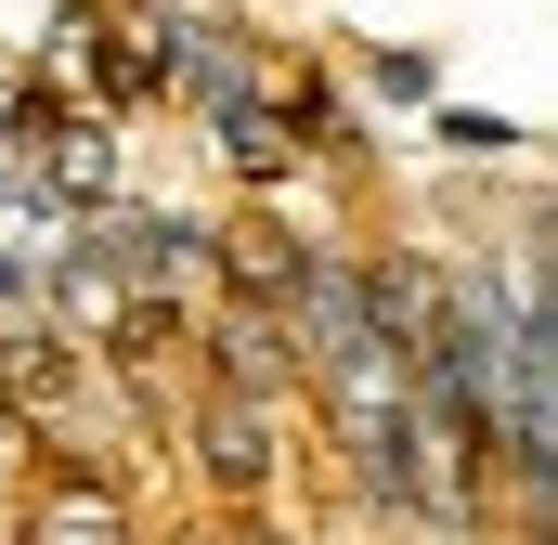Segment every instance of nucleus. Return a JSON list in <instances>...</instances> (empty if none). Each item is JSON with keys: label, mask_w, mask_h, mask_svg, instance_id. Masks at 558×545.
<instances>
[{"label": "nucleus", "mask_w": 558, "mask_h": 545, "mask_svg": "<svg viewBox=\"0 0 558 545\" xmlns=\"http://www.w3.org/2000/svg\"><path fill=\"white\" fill-rule=\"evenodd\" d=\"M78 261L105 286H131V299H182V286H208V221H182V208H105L78 234Z\"/></svg>", "instance_id": "f257e3e1"}, {"label": "nucleus", "mask_w": 558, "mask_h": 545, "mask_svg": "<svg viewBox=\"0 0 558 545\" xmlns=\"http://www.w3.org/2000/svg\"><path fill=\"white\" fill-rule=\"evenodd\" d=\"M208 261L234 272L260 312H286V299H299V272H312V247H299V234H274V221H234V234H208Z\"/></svg>", "instance_id": "f03ea898"}, {"label": "nucleus", "mask_w": 558, "mask_h": 545, "mask_svg": "<svg viewBox=\"0 0 558 545\" xmlns=\"http://www.w3.org/2000/svg\"><path fill=\"white\" fill-rule=\"evenodd\" d=\"M208 468H221L234 494H260V468H274V403H260V390H221V403H208Z\"/></svg>", "instance_id": "7ed1b4c3"}, {"label": "nucleus", "mask_w": 558, "mask_h": 545, "mask_svg": "<svg viewBox=\"0 0 558 545\" xmlns=\"http://www.w3.org/2000/svg\"><path fill=\"white\" fill-rule=\"evenodd\" d=\"M428 143H441V156H468V169H481V156H494V169H507V156H533V131H520V118H494V105H428Z\"/></svg>", "instance_id": "20e7f679"}, {"label": "nucleus", "mask_w": 558, "mask_h": 545, "mask_svg": "<svg viewBox=\"0 0 558 545\" xmlns=\"http://www.w3.org/2000/svg\"><path fill=\"white\" fill-rule=\"evenodd\" d=\"M364 92H377V105H428V92H441V65H428L416 39H377V52H364Z\"/></svg>", "instance_id": "39448f33"}]
</instances>
